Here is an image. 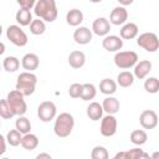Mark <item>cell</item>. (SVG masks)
Masks as SVG:
<instances>
[{
	"label": "cell",
	"mask_w": 159,
	"mask_h": 159,
	"mask_svg": "<svg viewBox=\"0 0 159 159\" xmlns=\"http://www.w3.org/2000/svg\"><path fill=\"white\" fill-rule=\"evenodd\" d=\"M34 12L37 17L47 22H53L57 19V6L55 0H37L34 7Z\"/></svg>",
	"instance_id": "1"
},
{
	"label": "cell",
	"mask_w": 159,
	"mask_h": 159,
	"mask_svg": "<svg viewBox=\"0 0 159 159\" xmlns=\"http://www.w3.org/2000/svg\"><path fill=\"white\" fill-rule=\"evenodd\" d=\"M73 127H75V118H73V116L67 113V112H63V113H60L56 117L55 125H53V132H55V134L57 137L66 138V137H68L72 133Z\"/></svg>",
	"instance_id": "2"
},
{
	"label": "cell",
	"mask_w": 159,
	"mask_h": 159,
	"mask_svg": "<svg viewBox=\"0 0 159 159\" xmlns=\"http://www.w3.org/2000/svg\"><path fill=\"white\" fill-rule=\"evenodd\" d=\"M36 83H37V77L30 72V71H25L21 72L17 76V81H16V89L20 91L25 97L31 96L35 92L36 88Z\"/></svg>",
	"instance_id": "3"
},
{
	"label": "cell",
	"mask_w": 159,
	"mask_h": 159,
	"mask_svg": "<svg viewBox=\"0 0 159 159\" xmlns=\"http://www.w3.org/2000/svg\"><path fill=\"white\" fill-rule=\"evenodd\" d=\"M24 97L25 96L20 91H17L16 88L7 93L6 101L10 104V107L12 108L15 116H24L26 113V111H27V104H26Z\"/></svg>",
	"instance_id": "4"
},
{
	"label": "cell",
	"mask_w": 159,
	"mask_h": 159,
	"mask_svg": "<svg viewBox=\"0 0 159 159\" xmlns=\"http://www.w3.org/2000/svg\"><path fill=\"white\" fill-rule=\"evenodd\" d=\"M114 63L120 70H128L134 67L138 62V55L134 51H118L114 55Z\"/></svg>",
	"instance_id": "5"
},
{
	"label": "cell",
	"mask_w": 159,
	"mask_h": 159,
	"mask_svg": "<svg viewBox=\"0 0 159 159\" xmlns=\"http://www.w3.org/2000/svg\"><path fill=\"white\" fill-rule=\"evenodd\" d=\"M6 37L11 43L19 47H24L29 42V37L19 25H10L6 30Z\"/></svg>",
	"instance_id": "6"
},
{
	"label": "cell",
	"mask_w": 159,
	"mask_h": 159,
	"mask_svg": "<svg viewBox=\"0 0 159 159\" xmlns=\"http://www.w3.org/2000/svg\"><path fill=\"white\" fill-rule=\"evenodd\" d=\"M137 45L148 52H155L159 50V39L154 32H143L138 36Z\"/></svg>",
	"instance_id": "7"
},
{
	"label": "cell",
	"mask_w": 159,
	"mask_h": 159,
	"mask_svg": "<svg viewBox=\"0 0 159 159\" xmlns=\"http://www.w3.org/2000/svg\"><path fill=\"white\" fill-rule=\"evenodd\" d=\"M37 117L42 122H51L56 117V106L51 101H43L37 107Z\"/></svg>",
	"instance_id": "8"
},
{
	"label": "cell",
	"mask_w": 159,
	"mask_h": 159,
	"mask_svg": "<svg viewBox=\"0 0 159 159\" xmlns=\"http://www.w3.org/2000/svg\"><path fill=\"white\" fill-rule=\"evenodd\" d=\"M117 119L114 114H107L101 119V134L103 137H113L117 132Z\"/></svg>",
	"instance_id": "9"
},
{
	"label": "cell",
	"mask_w": 159,
	"mask_h": 159,
	"mask_svg": "<svg viewBox=\"0 0 159 159\" xmlns=\"http://www.w3.org/2000/svg\"><path fill=\"white\" fill-rule=\"evenodd\" d=\"M139 123L144 129H154L158 125V114L152 109H145L139 116Z\"/></svg>",
	"instance_id": "10"
},
{
	"label": "cell",
	"mask_w": 159,
	"mask_h": 159,
	"mask_svg": "<svg viewBox=\"0 0 159 159\" xmlns=\"http://www.w3.org/2000/svg\"><path fill=\"white\" fill-rule=\"evenodd\" d=\"M102 46L108 52H118L123 47V39L116 35H107L102 41Z\"/></svg>",
	"instance_id": "11"
},
{
	"label": "cell",
	"mask_w": 159,
	"mask_h": 159,
	"mask_svg": "<svg viewBox=\"0 0 159 159\" xmlns=\"http://www.w3.org/2000/svg\"><path fill=\"white\" fill-rule=\"evenodd\" d=\"M128 20V11L125 10L124 6H117L111 11L109 15V22L113 25H124Z\"/></svg>",
	"instance_id": "12"
},
{
	"label": "cell",
	"mask_w": 159,
	"mask_h": 159,
	"mask_svg": "<svg viewBox=\"0 0 159 159\" xmlns=\"http://www.w3.org/2000/svg\"><path fill=\"white\" fill-rule=\"evenodd\" d=\"M92 31L97 36H107L111 31V22L106 17H97L92 24Z\"/></svg>",
	"instance_id": "13"
},
{
	"label": "cell",
	"mask_w": 159,
	"mask_h": 159,
	"mask_svg": "<svg viewBox=\"0 0 159 159\" xmlns=\"http://www.w3.org/2000/svg\"><path fill=\"white\" fill-rule=\"evenodd\" d=\"M73 40L78 45H87L92 41V31L86 26H81L75 30Z\"/></svg>",
	"instance_id": "14"
},
{
	"label": "cell",
	"mask_w": 159,
	"mask_h": 159,
	"mask_svg": "<svg viewBox=\"0 0 159 159\" xmlns=\"http://www.w3.org/2000/svg\"><path fill=\"white\" fill-rule=\"evenodd\" d=\"M39 65H40V60H39V56L36 53H26L21 58V66L26 71L32 72V71L37 70Z\"/></svg>",
	"instance_id": "15"
},
{
	"label": "cell",
	"mask_w": 159,
	"mask_h": 159,
	"mask_svg": "<svg viewBox=\"0 0 159 159\" xmlns=\"http://www.w3.org/2000/svg\"><path fill=\"white\" fill-rule=\"evenodd\" d=\"M152 71V62L149 60H143L137 62V65L134 66V76L138 80H143L145 78L149 72Z\"/></svg>",
	"instance_id": "16"
},
{
	"label": "cell",
	"mask_w": 159,
	"mask_h": 159,
	"mask_svg": "<svg viewBox=\"0 0 159 159\" xmlns=\"http://www.w3.org/2000/svg\"><path fill=\"white\" fill-rule=\"evenodd\" d=\"M138 31H139V29H138L137 24H134V22H125L122 26L119 34H120V37L123 40H132V39H135L138 36Z\"/></svg>",
	"instance_id": "17"
},
{
	"label": "cell",
	"mask_w": 159,
	"mask_h": 159,
	"mask_svg": "<svg viewBox=\"0 0 159 159\" xmlns=\"http://www.w3.org/2000/svg\"><path fill=\"white\" fill-rule=\"evenodd\" d=\"M86 62V55L82 52V51H78V50H75L70 53L68 56V63L72 68L75 70H78L81 67H83Z\"/></svg>",
	"instance_id": "18"
},
{
	"label": "cell",
	"mask_w": 159,
	"mask_h": 159,
	"mask_svg": "<svg viewBox=\"0 0 159 159\" xmlns=\"http://www.w3.org/2000/svg\"><path fill=\"white\" fill-rule=\"evenodd\" d=\"M103 112H104L103 107L98 102H91L87 107V117L93 122H97V120L102 119Z\"/></svg>",
	"instance_id": "19"
},
{
	"label": "cell",
	"mask_w": 159,
	"mask_h": 159,
	"mask_svg": "<svg viewBox=\"0 0 159 159\" xmlns=\"http://www.w3.org/2000/svg\"><path fill=\"white\" fill-rule=\"evenodd\" d=\"M122 158H129V159H142V158H149L147 153H144L139 148H133L127 152H119L114 155V159H122Z\"/></svg>",
	"instance_id": "20"
},
{
	"label": "cell",
	"mask_w": 159,
	"mask_h": 159,
	"mask_svg": "<svg viewBox=\"0 0 159 159\" xmlns=\"http://www.w3.org/2000/svg\"><path fill=\"white\" fill-rule=\"evenodd\" d=\"M102 107H103V111L107 114H116L119 111V101L116 97L108 96L103 99Z\"/></svg>",
	"instance_id": "21"
},
{
	"label": "cell",
	"mask_w": 159,
	"mask_h": 159,
	"mask_svg": "<svg viewBox=\"0 0 159 159\" xmlns=\"http://www.w3.org/2000/svg\"><path fill=\"white\" fill-rule=\"evenodd\" d=\"M15 19L20 26H30V24L34 20L30 9H24V7H20V10H17Z\"/></svg>",
	"instance_id": "22"
},
{
	"label": "cell",
	"mask_w": 159,
	"mask_h": 159,
	"mask_svg": "<svg viewBox=\"0 0 159 159\" xmlns=\"http://www.w3.org/2000/svg\"><path fill=\"white\" fill-rule=\"evenodd\" d=\"M117 82L113 81L112 78H103L101 82H99V91L103 93V94H107V96H112L116 93L117 91Z\"/></svg>",
	"instance_id": "23"
},
{
	"label": "cell",
	"mask_w": 159,
	"mask_h": 159,
	"mask_svg": "<svg viewBox=\"0 0 159 159\" xmlns=\"http://www.w3.org/2000/svg\"><path fill=\"white\" fill-rule=\"evenodd\" d=\"M66 21L70 26H78L83 21V14L78 9H71L66 14Z\"/></svg>",
	"instance_id": "24"
},
{
	"label": "cell",
	"mask_w": 159,
	"mask_h": 159,
	"mask_svg": "<svg viewBox=\"0 0 159 159\" xmlns=\"http://www.w3.org/2000/svg\"><path fill=\"white\" fill-rule=\"evenodd\" d=\"M39 145V138L35 135V134H31V133H26L22 135V140H21V147L25 149V150H34L36 149Z\"/></svg>",
	"instance_id": "25"
},
{
	"label": "cell",
	"mask_w": 159,
	"mask_h": 159,
	"mask_svg": "<svg viewBox=\"0 0 159 159\" xmlns=\"http://www.w3.org/2000/svg\"><path fill=\"white\" fill-rule=\"evenodd\" d=\"M134 75L129 71H123V72H119L118 76H117V83L123 87V88H128L133 84L134 82Z\"/></svg>",
	"instance_id": "26"
},
{
	"label": "cell",
	"mask_w": 159,
	"mask_h": 159,
	"mask_svg": "<svg viewBox=\"0 0 159 159\" xmlns=\"http://www.w3.org/2000/svg\"><path fill=\"white\" fill-rule=\"evenodd\" d=\"M2 67L6 72H15L20 67V60L15 56H6L2 60Z\"/></svg>",
	"instance_id": "27"
},
{
	"label": "cell",
	"mask_w": 159,
	"mask_h": 159,
	"mask_svg": "<svg viewBox=\"0 0 159 159\" xmlns=\"http://www.w3.org/2000/svg\"><path fill=\"white\" fill-rule=\"evenodd\" d=\"M147 139H148V135H147L145 130H143V129H135L130 133V142L138 147L145 144Z\"/></svg>",
	"instance_id": "28"
},
{
	"label": "cell",
	"mask_w": 159,
	"mask_h": 159,
	"mask_svg": "<svg viewBox=\"0 0 159 159\" xmlns=\"http://www.w3.org/2000/svg\"><path fill=\"white\" fill-rule=\"evenodd\" d=\"M22 133L17 129H11L7 132L6 134V140L7 143L11 145V147H17L21 144V140H22Z\"/></svg>",
	"instance_id": "29"
},
{
	"label": "cell",
	"mask_w": 159,
	"mask_h": 159,
	"mask_svg": "<svg viewBox=\"0 0 159 159\" xmlns=\"http://www.w3.org/2000/svg\"><path fill=\"white\" fill-rule=\"evenodd\" d=\"M45 30H46V25H45L43 20L40 17L32 20V22L30 24V32L32 35H36V36L42 35L45 32Z\"/></svg>",
	"instance_id": "30"
},
{
	"label": "cell",
	"mask_w": 159,
	"mask_h": 159,
	"mask_svg": "<svg viewBox=\"0 0 159 159\" xmlns=\"http://www.w3.org/2000/svg\"><path fill=\"white\" fill-rule=\"evenodd\" d=\"M15 127L17 130H20L22 134H26V133H30L31 130V123L29 120V118L24 117V116H19V118L16 119L15 122Z\"/></svg>",
	"instance_id": "31"
},
{
	"label": "cell",
	"mask_w": 159,
	"mask_h": 159,
	"mask_svg": "<svg viewBox=\"0 0 159 159\" xmlns=\"http://www.w3.org/2000/svg\"><path fill=\"white\" fill-rule=\"evenodd\" d=\"M96 94H97V89H96L94 84H92V83L83 84V91H82V96H81V98L83 101H91L96 97Z\"/></svg>",
	"instance_id": "32"
},
{
	"label": "cell",
	"mask_w": 159,
	"mask_h": 159,
	"mask_svg": "<svg viewBox=\"0 0 159 159\" xmlns=\"http://www.w3.org/2000/svg\"><path fill=\"white\" fill-rule=\"evenodd\" d=\"M0 116L4 119H10V118L15 117V113H14L12 108L10 107V104L7 103L6 98L0 101Z\"/></svg>",
	"instance_id": "33"
},
{
	"label": "cell",
	"mask_w": 159,
	"mask_h": 159,
	"mask_svg": "<svg viewBox=\"0 0 159 159\" xmlns=\"http://www.w3.org/2000/svg\"><path fill=\"white\" fill-rule=\"evenodd\" d=\"M144 89L148 93H158L159 92V80L157 77H149L144 82Z\"/></svg>",
	"instance_id": "34"
},
{
	"label": "cell",
	"mask_w": 159,
	"mask_h": 159,
	"mask_svg": "<svg viewBox=\"0 0 159 159\" xmlns=\"http://www.w3.org/2000/svg\"><path fill=\"white\" fill-rule=\"evenodd\" d=\"M91 158L92 159H108L109 158V154L107 152V149L102 145H97L92 149L91 152Z\"/></svg>",
	"instance_id": "35"
},
{
	"label": "cell",
	"mask_w": 159,
	"mask_h": 159,
	"mask_svg": "<svg viewBox=\"0 0 159 159\" xmlns=\"http://www.w3.org/2000/svg\"><path fill=\"white\" fill-rule=\"evenodd\" d=\"M83 91V84L81 83H72L68 88V94L71 98H81Z\"/></svg>",
	"instance_id": "36"
},
{
	"label": "cell",
	"mask_w": 159,
	"mask_h": 159,
	"mask_svg": "<svg viewBox=\"0 0 159 159\" xmlns=\"http://www.w3.org/2000/svg\"><path fill=\"white\" fill-rule=\"evenodd\" d=\"M17 4L20 5V7H24V9H32L35 7L36 5V0H16Z\"/></svg>",
	"instance_id": "37"
},
{
	"label": "cell",
	"mask_w": 159,
	"mask_h": 159,
	"mask_svg": "<svg viewBox=\"0 0 159 159\" xmlns=\"http://www.w3.org/2000/svg\"><path fill=\"white\" fill-rule=\"evenodd\" d=\"M6 137L0 135V143H1V149H0V155H4V153L6 152Z\"/></svg>",
	"instance_id": "38"
},
{
	"label": "cell",
	"mask_w": 159,
	"mask_h": 159,
	"mask_svg": "<svg viewBox=\"0 0 159 159\" xmlns=\"http://www.w3.org/2000/svg\"><path fill=\"white\" fill-rule=\"evenodd\" d=\"M122 6H128V5H130V4H133V1L134 0H117Z\"/></svg>",
	"instance_id": "39"
},
{
	"label": "cell",
	"mask_w": 159,
	"mask_h": 159,
	"mask_svg": "<svg viewBox=\"0 0 159 159\" xmlns=\"http://www.w3.org/2000/svg\"><path fill=\"white\" fill-rule=\"evenodd\" d=\"M36 158H37V159H40V158H47V159H51V155L47 154V153H40V154L36 155Z\"/></svg>",
	"instance_id": "40"
},
{
	"label": "cell",
	"mask_w": 159,
	"mask_h": 159,
	"mask_svg": "<svg viewBox=\"0 0 159 159\" xmlns=\"http://www.w3.org/2000/svg\"><path fill=\"white\" fill-rule=\"evenodd\" d=\"M152 158H153V159H159V152H154V153L152 154Z\"/></svg>",
	"instance_id": "41"
},
{
	"label": "cell",
	"mask_w": 159,
	"mask_h": 159,
	"mask_svg": "<svg viewBox=\"0 0 159 159\" xmlns=\"http://www.w3.org/2000/svg\"><path fill=\"white\" fill-rule=\"evenodd\" d=\"M4 51H5V45H4V43H1V50H0V53L2 55V53H4Z\"/></svg>",
	"instance_id": "42"
},
{
	"label": "cell",
	"mask_w": 159,
	"mask_h": 159,
	"mask_svg": "<svg viewBox=\"0 0 159 159\" xmlns=\"http://www.w3.org/2000/svg\"><path fill=\"white\" fill-rule=\"evenodd\" d=\"M91 2H93V4H97V2H101L102 0H89Z\"/></svg>",
	"instance_id": "43"
}]
</instances>
